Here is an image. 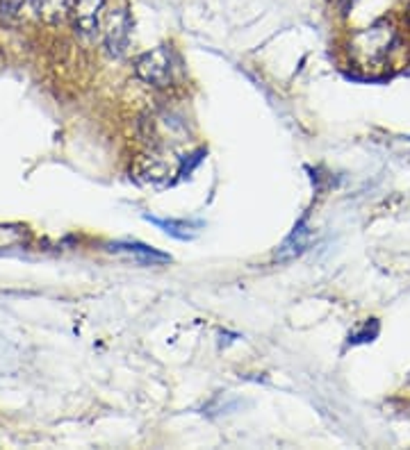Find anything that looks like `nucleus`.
I'll list each match as a JSON object with an SVG mask.
<instances>
[{
  "instance_id": "obj_8",
  "label": "nucleus",
  "mask_w": 410,
  "mask_h": 450,
  "mask_svg": "<svg viewBox=\"0 0 410 450\" xmlns=\"http://www.w3.org/2000/svg\"><path fill=\"white\" fill-rule=\"evenodd\" d=\"M146 221H150V223H155L157 227H162L165 230L167 235H171V237H176V239H192V232L189 230L194 227L192 223H187V221H174V218H157V216H144Z\"/></svg>"
},
{
  "instance_id": "obj_3",
  "label": "nucleus",
  "mask_w": 410,
  "mask_h": 450,
  "mask_svg": "<svg viewBox=\"0 0 410 450\" xmlns=\"http://www.w3.org/2000/svg\"><path fill=\"white\" fill-rule=\"evenodd\" d=\"M69 16L75 32L82 37H94L105 18V0H71Z\"/></svg>"
},
{
  "instance_id": "obj_6",
  "label": "nucleus",
  "mask_w": 410,
  "mask_h": 450,
  "mask_svg": "<svg viewBox=\"0 0 410 450\" xmlns=\"http://www.w3.org/2000/svg\"><path fill=\"white\" fill-rule=\"evenodd\" d=\"M32 12H37L39 18L48 21V23H57V21L69 16L71 0H30Z\"/></svg>"
},
{
  "instance_id": "obj_4",
  "label": "nucleus",
  "mask_w": 410,
  "mask_h": 450,
  "mask_svg": "<svg viewBox=\"0 0 410 450\" xmlns=\"http://www.w3.org/2000/svg\"><path fill=\"white\" fill-rule=\"evenodd\" d=\"M135 171H137V178L139 180H142V182H150V184L167 180L169 175H171L169 162L165 159V155H157V152H153V155H142V159L137 162Z\"/></svg>"
},
{
  "instance_id": "obj_7",
  "label": "nucleus",
  "mask_w": 410,
  "mask_h": 450,
  "mask_svg": "<svg viewBox=\"0 0 410 450\" xmlns=\"http://www.w3.org/2000/svg\"><path fill=\"white\" fill-rule=\"evenodd\" d=\"M306 239H308V230H306V225L304 223H299L297 227H294V232L287 237V241L283 246H280V250H278V259H289V257H294V255H299L301 250L306 248Z\"/></svg>"
},
{
  "instance_id": "obj_5",
  "label": "nucleus",
  "mask_w": 410,
  "mask_h": 450,
  "mask_svg": "<svg viewBox=\"0 0 410 450\" xmlns=\"http://www.w3.org/2000/svg\"><path fill=\"white\" fill-rule=\"evenodd\" d=\"M112 250L116 252H126V255L135 257L137 261H142V264H167V261L171 259L169 255H165V252H160L155 248L150 246H144V244H137V241H123V244H114Z\"/></svg>"
},
{
  "instance_id": "obj_2",
  "label": "nucleus",
  "mask_w": 410,
  "mask_h": 450,
  "mask_svg": "<svg viewBox=\"0 0 410 450\" xmlns=\"http://www.w3.org/2000/svg\"><path fill=\"white\" fill-rule=\"evenodd\" d=\"M101 30H103V41H105L107 52H110L112 57L126 55L128 46H131V30H133L131 14H128L126 9L105 12Z\"/></svg>"
},
{
  "instance_id": "obj_1",
  "label": "nucleus",
  "mask_w": 410,
  "mask_h": 450,
  "mask_svg": "<svg viewBox=\"0 0 410 450\" xmlns=\"http://www.w3.org/2000/svg\"><path fill=\"white\" fill-rule=\"evenodd\" d=\"M137 78L146 82L153 89H165L174 80V60L167 46H157L144 55H139L135 62Z\"/></svg>"
}]
</instances>
